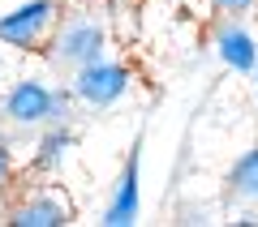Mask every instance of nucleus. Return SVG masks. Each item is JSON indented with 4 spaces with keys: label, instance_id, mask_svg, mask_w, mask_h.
<instances>
[{
    "label": "nucleus",
    "instance_id": "f257e3e1",
    "mask_svg": "<svg viewBox=\"0 0 258 227\" xmlns=\"http://www.w3.org/2000/svg\"><path fill=\"white\" fill-rule=\"evenodd\" d=\"M60 22V0H26L0 18V43L18 52H39Z\"/></svg>",
    "mask_w": 258,
    "mask_h": 227
},
{
    "label": "nucleus",
    "instance_id": "f03ea898",
    "mask_svg": "<svg viewBox=\"0 0 258 227\" xmlns=\"http://www.w3.org/2000/svg\"><path fill=\"white\" fill-rule=\"evenodd\" d=\"M0 111H5L13 125H22V129L47 125V120H56V125H60V120L69 116V99H64V94H56L52 86L26 77V82H18L9 94H5V107H0Z\"/></svg>",
    "mask_w": 258,
    "mask_h": 227
},
{
    "label": "nucleus",
    "instance_id": "7ed1b4c3",
    "mask_svg": "<svg viewBox=\"0 0 258 227\" xmlns=\"http://www.w3.org/2000/svg\"><path fill=\"white\" fill-rule=\"evenodd\" d=\"M103 56V26L95 18H78L69 26H60V35L47 47V60L56 69H82V64Z\"/></svg>",
    "mask_w": 258,
    "mask_h": 227
},
{
    "label": "nucleus",
    "instance_id": "20e7f679",
    "mask_svg": "<svg viewBox=\"0 0 258 227\" xmlns=\"http://www.w3.org/2000/svg\"><path fill=\"white\" fill-rule=\"evenodd\" d=\"M125 90H129V69L116 60L99 56V60L74 69V99H82L86 107H112Z\"/></svg>",
    "mask_w": 258,
    "mask_h": 227
},
{
    "label": "nucleus",
    "instance_id": "39448f33",
    "mask_svg": "<svg viewBox=\"0 0 258 227\" xmlns=\"http://www.w3.org/2000/svg\"><path fill=\"white\" fill-rule=\"evenodd\" d=\"M138 163H142V137H134L129 159H125V172H120L116 189H112L108 206H103V223H108V227L138 223Z\"/></svg>",
    "mask_w": 258,
    "mask_h": 227
},
{
    "label": "nucleus",
    "instance_id": "423d86ee",
    "mask_svg": "<svg viewBox=\"0 0 258 227\" xmlns=\"http://www.w3.org/2000/svg\"><path fill=\"white\" fill-rule=\"evenodd\" d=\"M69 201L56 197V193H39V197H26L13 206V227H64L69 223Z\"/></svg>",
    "mask_w": 258,
    "mask_h": 227
},
{
    "label": "nucleus",
    "instance_id": "0eeeda50",
    "mask_svg": "<svg viewBox=\"0 0 258 227\" xmlns=\"http://www.w3.org/2000/svg\"><path fill=\"white\" fill-rule=\"evenodd\" d=\"M215 52H220V60L228 64V69H237V73H254L258 47H254V39H249L241 26H220V30H215Z\"/></svg>",
    "mask_w": 258,
    "mask_h": 227
},
{
    "label": "nucleus",
    "instance_id": "6e6552de",
    "mask_svg": "<svg viewBox=\"0 0 258 227\" xmlns=\"http://www.w3.org/2000/svg\"><path fill=\"white\" fill-rule=\"evenodd\" d=\"M228 193L237 201H245V206H258V146L254 150H245V155L232 163L228 172Z\"/></svg>",
    "mask_w": 258,
    "mask_h": 227
},
{
    "label": "nucleus",
    "instance_id": "1a4fd4ad",
    "mask_svg": "<svg viewBox=\"0 0 258 227\" xmlns=\"http://www.w3.org/2000/svg\"><path fill=\"white\" fill-rule=\"evenodd\" d=\"M69 150H74V133L60 125H52L43 133V142H39V155H35V167L39 172H60L64 159H69Z\"/></svg>",
    "mask_w": 258,
    "mask_h": 227
},
{
    "label": "nucleus",
    "instance_id": "9d476101",
    "mask_svg": "<svg viewBox=\"0 0 258 227\" xmlns=\"http://www.w3.org/2000/svg\"><path fill=\"white\" fill-rule=\"evenodd\" d=\"M220 13H245V9H254V0H211Z\"/></svg>",
    "mask_w": 258,
    "mask_h": 227
},
{
    "label": "nucleus",
    "instance_id": "9b49d317",
    "mask_svg": "<svg viewBox=\"0 0 258 227\" xmlns=\"http://www.w3.org/2000/svg\"><path fill=\"white\" fill-rule=\"evenodd\" d=\"M9 180H13V155L5 150V146H0V189H5Z\"/></svg>",
    "mask_w": 258,
    "mask_h": 227
},
{
    "label": "nucleus",
    "instance_id": "f8f14e48",
    "mask_svg": "<svg viewBox=\"0 0 258 227\" xmlns=\"http://www.w3.org/2000/svg\"><path fill=\"white\" fill-rule=\"evenodd\" d=\"M254 73H258V60H254Z\"/></svg>",
    "mask_w": 258,
    "mask_h": 227
}]
</instances>
